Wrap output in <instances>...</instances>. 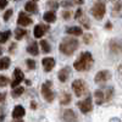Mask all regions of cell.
Segmentation results:
<instances>
[{
	"mask_svg": "<svg viewBox=\"0 0 122 122\" xmlns=\"http://www.w3.org/2000/svg\"><path fill=\"white\" fill-rule=\"evenodd\" d=\"M78 44H79V42L76 38H73V37H65L62 40H61V43L59 45V50L64 55H72L77 50Z\"/></svg>",
	"mask_w": 122,
	"mask_h": 122,
	"instance_id": "obj_1",
	"label": "cell"
},
{
	"mask_svg": "<svg viewBox=\"0 0 122 122\" xmlns=\"http://www.w3.org/2000/svg\"><path fill=\"white\" fill-rule=\"evenodd\" d=\"M93 64V56L89 51H84L73 62V67L77 71H88Z\"/></svg>",
	"mask_w": 122,
	"mask_h": 122,
	"instance_id": "obj_2",
	"label": "cell"
},
{
	"mask_svg": "<svg viewBox=\"0 0 122 122\" xmlns=\"http://www.w3.org/2000/svg\"><path fill=\"white\" fill-rule=\"evenodd\" d=\"M92 15H93L97 20H101L104 17L105 12H106V7H105V4L103 1H97L93 7H92Z\"/></svg>",
	"mask_w": 122,
	"mask_h": 122,
	"instance_id": "obj_3",
	"label": "cell"
},
{
	"mask_svg": "<svg viewBox=\"0 0 122 122\" xmlns=\"http://www.w3.org/2000/svg\"><path fill=\"white\" fill-rule=\"evenodd\" d=\"M72 90H73V93L76 94V97L84 95L87 93V84H86V82H84V81H82V79L73 81V83H72Z\"/></svg>",
	"mask_w": 122,
	"mask_h": 122,
	"instance_id": "obj_4",
	"label": "cell"
},
{
	"mask_svg": "<svg viewBox=\"0 0 122 122\" xmlns=\"http://www.w3.org/2000/svg\"><path fill=\"white\" fill-rule=\"evenodd\" d=\"M42 94H43V98L48 101V103H51L54 100V93L51 90V82H50V81H46V82L42 86Z\"/></svg>",
	"mask_w": 122,
	"mask_h": 122,
	"instance_id": "obj_5",
	"label": "cell"
},
{
	"mask_svg": "<svg viewBox=\"0 0 122 122\" xmlns=\"http://www.w3.org/2000/svg\"><path fill=\"white\" fill-rule=\"evenodd\" d=\"M77 106L79 107V110L82 111V114H88L93 110V105H92V98L88 97L86 98L84 100L82 101H78L77 103Z\"/></svg>",
	"mask_w": 122,
	"mask_h": 122,
	"instance_id": "obj_6",
	"label": "cell"
},
{
	"mask_svg": "<svg viewBox=\"0 0 122 122\" xmlns=\"http://www.w3.org/2000/svg\"><path fill=\"white\" fill-rule=\"evenodd\" d=\"M111 78V73L110 71L104 70V71H99L95 75V83H105Z\"/></svg>",
	"mask_w": 122,
	"mask_h": 122,
	"instance_id": "obj_7",
	"label": "cell"
},
{
	"mask_svg": "<svg viewBox=\"0 0 122 122\" xmlns=\"http://www.w3.org/2000/svg\"><path fill=\"white\" fill-rule=\"evenodd\" d=\"M62 120L65 122H77L78 117H77V114L73 110L67 109V110L64 111V114H62Z\"/></svg>",
	"mask_w": 122,
	"mask_h": 122,
	"instance_id": "obj_8",
	"label": "cell"
},
{
	"mask_svg": "<svg viewBox=\"0 0 122 122\" xmlns=\"http://www.w3.org/2000/svg\"><path fill=\"white\" fill-rule=\"evenodd\" d=\"M110 50L114 54H122V40L114 39L110 42Z\"/></svg>",
	"mask_w": 122,
	"mask_h": 122,
	"instance_id": "obj_9",
	"label": "cell"
},
{
	"mask_svg": "<svg viewBox=\"0 0 122 122\" xmlns=\"http://www.w3.org/2000/svg\"><path fill=\"white\" fill-rule=\"evenodd\" d=\"M23 81V73H22V71L20 70V68H16L14 71V79H12V83H11V87L12 89L18 87V84L21 83Z\"/></svg>",
	"mask_w": 122,
	"mask_h": 122,
	"instance_id": "obj_10",
	"label": "cell"
},
{
	"mask_svg": "<svg viewBox=\"0 0 122 122\" xmlns=\"http://www.w3.org/2000/svg\"><path fill=\"white\" fill-rule=\"evenodd\" d=\"M42 65H43V68L46 71V72H50L55 66V60L53 57H44L42 60Z\"/></svg>",
	"mask_w": 122,
	"mask_h": 122,
	"instance_id": "obj_11",
	"label": "cell"
},
{
	"mask_svg": "<svg viewBox=\"0 0 122 122\" xmlns=\"http://www.w3.org/2000/svg\"><path fill=\"white\" fill-rule=\"evenodd\" d=\"M17 23L20 25V26H29L30 23H32V18L30 17H28L25 12H20V15H18V18H17Z\"/></svg>",
	"mask_w": 122,
	"mask_h": 122,
	"instance_id": "obj_12",
	"label": "cell"
},
{
	"mask_svg": "<svg viewBox=\"0 0 122 122\" xmlns=\"http://www.w3.org/2000/svg\"><path fill=\"white\" fill-rule=\"evenodd\" d=\"M70 72H71V68L70 67L61 68L59 71V73H57V77L60 79V82H66V81L68 79V77H70Z\"/></svg>",
	"mask_w": 122,
	"mask_h": 122,
	"instance_id": "obj_13",
	"label": "cell"
},
{
	"mask_svg": "<svg viewBox=\"0 0 122 122\" xmlns=\"http://www.w3.org/2000/svg\"><path fill=\"white\" fill-rule=\"evenodd\" d=\"M48 30V26H43V25H37L34 27V30H33V33H34V37L36 38H42L45 32Z\"/></svg>",
	"mask_w": 122,
	"mask_h": 122,
	"instance_id": "obj_14",
	"label": "cell"
},
{
	"mask_svg": "<svg viewBox=\"0 0 122 122\" xmlns=\"http://www.w3.org/2000/svg\"><path fill=\"white\" fill-rule=\"evenodd\" d=\"M94 100H95V103L98 105H101L104 103V101H106V95L103 90H95V93H94Z\"/></svg>",
	"mask_w": 122,
	"mask_h": 122,
	"instance_id": "obj_15",
	"label": "cell"
},
{
	"mask_svg": "<svg viewBox=\"0 0 122 122\" xmlns=\"http://www.w3.org/2000/svg\"><path fill=\"white\" fill-rule=\"evenodd\" d=\"M25 114H26V111H25L23 106L17 105L12 111V118H21V117L25 116Z\"/></svg>",
	"mask_w": 122,
	"mask_h": 122,
	"instance_id": "obj_16",
	"label": "cell"
},
{
	"mask_svg": "<svg viewBox=\"0 0 122 122\" xmlns=\"http://www.w3.org/2000/svg\"><path fill=\"white\" fill-rule=\"evenodd\" d=\"M66 33L70 34V36H81V34H82V28L77 27V26H75V27H68V28L66 29Z\"/></svg>",
	"mask_w": 122,
	"mask_h": 122,
	"instance_id": "obj_17",
	"label": "cell"
},
{
	"mask_svg": "<svg viewBox=\"0 0 122 122\" xmlns=\"http://www.w3.org/2000/svg\"><path fill=\"white\" fill-rule=\"evenodd\" d=\"M27 51L30 54V55H38V53H39V49H38V44L37 43H30L28 46H27Z\"/></svg>",
	"mask_w": 122,
	"mask_h": 122,
	"instance_id": "obj_18",
	"label": "cell"
},
{
	"mask_svg": "<svg viewBox=\"0 0 122 122\" xmlns=\"http://www.w3.org/2000/svg\"><path fill=\"white\" fill-rule=\"evenodd\" d=\"M43 18L45 20V21H46L48 23H53V22H55V21H56V15H55L53 11H48V12H45V14H44Z\"/></svg>",
	"mask_w": 122,
	"mask_h": 122,
	"instance_id": "obj_19",
	"label": "cell"
},
{
	"mask_svg": "<svg viewBox=\"0 0 122 122\" xmlns=\"http://www.w3.org/2000/svg\"><path fill=\"white\" fill-rule=\"evenodd\" d=\"M10 64H11L10 57L5 56L3 59H0V71H1V70H7L10 67Z\"/></svg>",
	"mask_w": 122,
	"mask_h": 122,
	"instance_id": "obj_20",
	"label": "cell"
},
{
	"mask_svg": "<svg viewBox=\"0 0 122 122\" xmlns=\"http://www.w3.org/2000/svg\"><path fill=\"white\" fill-rule=\"evenodd\" d=\"M25 9H26V11H28V12H37V10H38V7H37V4L34 3V1H28V3H26V5H25Z\"/></svg>",
	"mask_w": 122,
	"mask_h": 122,
	"instance_id": "obj_21",
	"label": "cell"
},
{
	"mask_svg": "<svg viewBox=\"0 0 122 122\" xmlns=\"http://www.w3.org/2000/svg\"><path fill=\"white\" fill-rule=\"evenodd\" d=\"M26 34H27V30L23 29V28H16V29H15V38H16L17 40L22 39Z\"/></svg>",
	"mask_w": 122,
	"mask_h": 122,
	"instance_id": "obj_22",
	"label": "cell"
},
{
	"mask_svg": "<svg viewBox=\"0 0 122 122\" xmlns=\"http://www.w3.org/2000/svg\"><path fill=\"white\" fill-rule=\"evenodd\" d=\"M11 36L10 30H5V32H0V43H6L7 39Z\"/></svg>",
	"mask_w": 122,
	"mask_h": 122,
	"instance_id": "obj_23",
	"label": "cell"
},
{
	"mask_svg": "<svg viewBox=\"0 0 122 122\" xmlns=\"http://www.w3.org/2000/svg\"><path fill=\"white\" fill-rule=\"evenodd\" d=\"M60 103L62 104V105H68L71 103V95L68 93H65L62 94V97H61V100H60Z\"/></svg>",
	"mask_w": 122,
	"mask_h": 122,
	"instance_id": "obj_24",
	"label": "cell"
},
{
	"mask_svg": "<svg viewBox=\"0 0 122 122\" xmlns=\"http://www.w3.org/2000/svg\"><path fill=\"white\" fill-rule=\"evenodd\" d=\"M40 46H42L43 53H50V50H51V48H50L49 43L46 42V40H44V39L40 40Z\"/></svg>",
	"mask_w": 122,
	"mask_h": 122,
	"instance_id": "obj_25",
	"label": "cell"
},
{
	"mask_svg": "<svg viewBox=\"0 0 122 122\" xmlns=\"http://www.w3.org/2000/svg\"><path fill=\"white\" fill-rule=\"evenodd\" d=\"M11 94H12L14 98H18L21 94H23V88H22V87H16V88H14Z\"/></svg>",
	"mask_w": 122,
	"mask_h": 122,
	"instance_id": "obj_26",
	"label": "cell"
},
{
	"mask_svg": "<svg viewBox=\"0 0 122 122\" xmlns=\"http://www.w3.org/2000/svg\"><path fill=\"white\" fill-rule=\"evenodd\" d=\"M78 20H79V22L82 23V26H83L84 28H87V29H89V28H90L89 21H88V18H87L86 16H82V17H79Z\"/></svg>",
	"mask_w": 122,
	"mask_h": 122,
	"instance_id": "obj_27",
	"label": "cell"
},
{
	"mask_svg": "<svg viewBox=\"0 0 122 122\" xmlns=\"http://www.w3.org/2000/svg\"><path fill=\"white\" fill-rule=\"evenodd\" d=\"M7 84H9V78L5 76H0V88L6 87Z\"/></svg>",
	"mask_w": 122,
	"mask_h": 122,
	"instance_id": "obj_28",
	"label": "cell"
},
{
	"mask_svg": "<svg viewBox=\"0 0 122 122\" xmlns=\"http://www.w3.org/2000/svg\"><path fill=\"white\" fill-rule=\"evenodd\" d=\"M26 64H27V67H28L29 70H34V68H36V62H34L32 59H27V60H26Z\"/></svg>",
	"mask_w": 122,
	"mask_h": 122,
	"instance_id": "obj_29",
	"label": "cell"
},
{
	"mask_svg": "<svg viewBox=\"0 0 122 122\" xmlns=\"http://www.w3.org/2000/svg\"><path fill=\"white\" fill-rule=\"evenodd\" d=\"M121 10H122V3H121V1H117V3L115 4V6H114L112 11H114V14H117L118 11H121Z\"/></svg>",
	"mask_w": 122,
	"mask_h": 122,
	"instance_id": "obj_30",
	"label": "cell"
},
{
	"mask_svg": "<svg viewBox=\"0 0 122 122\" xmlns=\"http://www.w3.org/2000/svg\"><path fill=\"white\" fill-rule=\"evenodd\" d=\"M112 93H114V89L112 88H107V92H106V101H110L111 98H112Z\"/></svg>",
	"mask_w": 122,
	"mask_h": 122,
	"instance_id": "obj_31",
	"label": "cell"
},
{
	"mask_svg": "<svg viewBox=\"0 0 122 122\" xmlns=\"http://www.w3.org/2000/svg\"><path fill=\"white\" fill-rule=\"evenodd\" d=\"M11 15H12V10H7V11L4 14V21H9V18L11 17Z\"/></svg>",
	"mask_w": 122,
	"mask_h": 122,
	"instance_id": "obj_32",
	"label": "cell"
},
{
	"mask_svg": "<svg viewBox=\"0 0 122 122\" xmlns=\"http://www.w3.org/2000/svg\"><path fill=\"white\" fill-rule=\"evenodd\" d=\"M90 40H92V36H90V34H84V36H83V42H84L86 44L90 43Z\"/></svg>",
	"mask_w": 122,
	"mask_h": 122,
	"instance_id": "obj_33",
	"label": "cell"
},
{
	"mask_svg": "<svg viewBox=\"0 0 122 122\" xmlns=\"http://www.w3.org/2000/svg\"><path fill=\"white\" fill-rule=\"evenodd\" d=\"M83 16V11H82V9H78L77 11H76V15H75V18L78 20L79 17H82Z\"/></svg>",
	"mask_w": 122,
	"mask_h": 122,
	"instance_id": "obj_34",
	"label": "cell"
},
{
	"mask_svg": "<svg viewBox=\"0 0 122 122\" xmlns=\"http://www.w3.org/2000/svg\"><path fill=\"white\" fill-rule=\"evenodd\" d=\"M46 5H48V6H49L50 9H54V10H56V9L59 7V5H57L56 3H53V1H49V3L46 4Z\"/></svg>",
	"mask_w": 122,
	"mask_h": 122,
	"instance_id": "obj_35",
	"label": "cell"
},
{
	"mask_svg": "<svg viewBox=\"0 0 122 122\" xmlns=\"http://www.w3.org/2000/svg\"><path fill=\"white\" fill-rule=\"evenodd\" d=\"M7 5V0H0V10H3Z\"/></svg>",
	"mask_w": 122,
	"mask_h": 122,
	"instance_id": "obj_36",
	"label": "cell"
},
{
	"mask_svg": "<svg viewBox=\"0 0 122 122\" xmlns=\"http://www.w3.org/2000/svg\"><path fill=\"white\" fill-rule=\"evenodd\" d=\"M72 1H67V0H66V1H62V6H65V7H70V6H72Z\"/></svg>",
	"mask_w": 122,
	"mask_h": 122,
	"instance_id": "obj_37",
	"label": "cell"
},
{
	"mask_svg": "<svg viewBox=\"0 0 122 122\" xmlns=\"http://www.w3.org/2000/svg\"><path fill=\"white\" fill-rule=\"evenodd\" d=\"M62 17H64L65 20H68V18L71 17V12H70V11H65V12L62 14Z\"/></svg>",
	"mask_w": 122,
	"mask_h": 122,
	"instance_id": "obj_38",
	"label": "cell"
},
{
	"mask_svg": "<svg viewBox=\"0 0 122 122\" xmlns=\"http://www.w3.org/2000/svg\"><path fill=\"white\" fill-rule=\"evenodd\" d=\"M5 98H6V93H0V103H1V101H4Z\"/></svg>",
	"mask_w": 122,
	"mask_h": 122,
	"instance_id": "obj_39",
	"label": "cell"
},
{
	"mask_svg": "<svg viewBox=\"0 0 122 122\" xmlns=\"http://www.w3.org/2000/svg\"><path fill=\"white\" fill-rule=\"evenodd\" d=\"M72 3L73 4H77V5H82L84 1H83V0H72Z\"/></svg>",
	"mask_w": 122,
	"mask_h": 122,
	"instance_id": "obj_40",
	"label": "cell"
},
{
	"mask_svg": "<svg viewBox=\"0 0 122 122\" xmlns=\"http://www.w3.org/2000/svg\"><path fill=\"white\" fill-rule=\"evenodd\" d=\"M15 49H16V44H11V46H10V49H9V51H10V53H12Z\"/></svg>",
	"mask_w": 122,
	"mask_h": 122,
	"instance_id": "obj_41",
	"label": "cell"
},
{
	"mask_svg": "<svg viewBox=\"0 0 122 122\" xmlns=\"http://www.w3.org/2000/svg\"><path fill=\"white\" fill-rule=\"evenodd\" d=\"M4 117H5V114H3V111L0 110V122H1V121L4 120Z\"/></svg>",
	"mask_w": 122,
	"mask_h": 122,
	"instance_id": "obj_42",
	"label": "cell"
},
{
	"mask_svg": "<svg viewBox=\"0 0 122 122\" xmlns=\"http://www.w3.org/2000/svg\"><path fill=\"white\" fill-rule=\"evenodd\" d=\"M111 27H112V26H111V23H110V22H107V23H106V28H107V29H110Z\"/></svg>",
	"mask_w": 122,
	"mask_h": 122,
	"instance_id": "obj_43",
	"label": "cell"
},
{
	"mask_svg": "<svg viewBox=\"0 0 122 122\" xmlns=\"http://www.w3.org/2000/svg\"><path fill=\"white\" fill-rule=\"evenodd\" d=\"M30 107H32V109H36V103H33V101H32V103H30Z\"/></svg>",
	"mask_w": 122,
	"mask_h": 122,
	"instance_id": "obj_44",
	"label": "cell"
},
{
	"mask_svg": "<svg viewBox=\"0 0 122 122\" xmlns=\"http://www.w3.org/2000/svg\"><path fill=\"white\" fill-rule=\"evenodd\" d=\"M14 122H22L21 118H14Z\"/></svg>",
	"mask_w": 122,
	"mask_h": 122,
	"instance_id": "obj_45",
	"label": "cell"
},
{
	"mask_svg": "<svg viewBox=\"0 0 122 122\" xmlns=\"http://www.w3.org/2000/svg\"><path fill=\"white\" fill-rule=\"evenodd\" d=\"M118 71H120V73H121V75H122V65H121V66H120V67H118Z\"/></svg>",
	"mask_w": 122,
	"mask_h": 122,
	"instance_id": "obj_46",
	"label": "cell"
},
{
	"mask_svg": "<svg viewBox=\"0 0 122 122\" xmlns=\"http://www.w3.org/2000/svg\"><path fill=\"white\" fill-rule=\"evenodd\" d=\"M1 53H3V49H1V46H0V55H1Z\"/></svg>",
	"mask_w": 122,
	"mask_h": 122,
	"instance_id": "obj_47",
	"label": "cell"
},
{
	"mask_svg": "<svg viewBox=\"0 0 122 122\" xmlns=\"http://www.w3.org/2000/svg\"><path fill=\"white\" fill-rule=\"evenodd\" d=\"M33 1H38V0H33Z\"/></svg>",
	"mask_w": 122,
	"mask_h": 122,
	"instance_id": "obj_48",
	"label": "cell"
},
{
	"mask_svg": "<svg viewBox=\"0 0 122 122\" xmlns=\"http://www.w3.org/2000/svg\"><path fill=\"white\" fill-rule=\"evenodd\" d=\"M111 1H112V0H111Z\"/></svg>",
	"mask_w": 122,
	"mask_h": 122,
	"instance_id": "obj_49",
	"label": "cell"
}]
</instances>
